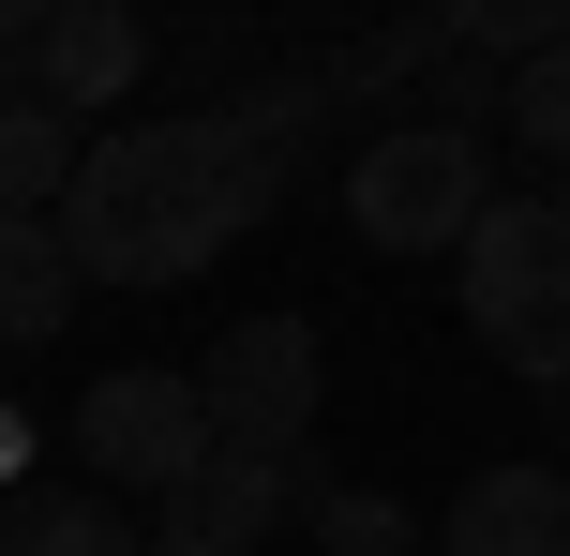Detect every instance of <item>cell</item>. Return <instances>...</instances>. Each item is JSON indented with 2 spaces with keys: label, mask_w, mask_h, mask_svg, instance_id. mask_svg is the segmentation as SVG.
I'll use <instances>...</instances> for the list:
<instances>
[{
  "label": "cell",
  "mask_w": 570,
  "mask_h": 556,
  "mask_svg": "<svg viewBox=\"0 0 570 556\" xmlns=\"http://www.w3.org/2000/svg\"><path fill=\"white\" fill-rule=\"evenodd\" d=\"M331 120V76H271V90H226L196 120H120V136L76 150V196H60V241H76L90 286H196L210 256L285 211V166L301 136Z\"/></svg>",
  "instance_id": "1"
},
{
  "label": "cell",
  "mask_w": 570,
  "mask_h": 556,
  "mask_svg": "<svg viewBox=\"0 0 570 556\" xmlns=\"http://www.w3.org/2000/svg\"><path fill=\"white\" fill-rule=\"evenodd\" d=\"M451 286H465V331L525 391H570V211L556 196H481V226L451 241Z\"/></svg>",
  "instance_id": "2"
},
{
  "label": "cell",
  "mask_w": 570,
  "mask_h": 556,
  "mask_svg": "<svg viewBox=\"0 0 570 556\" xmlns=\"http://www.w3.org/2000/svg\"><path fill=\"white\" fill-rule=\"evenodd\" d=\"M481 196H495L481 120L405 106V120H375L361 166H345V241H375V256H451V241L481 226Z\"/></svg>",
  "instance_id": "3"
},
{
  "label": "cell",
  "mask_w": 570,
  "mask_h": 556,
  "mask_svg": "<svg viewBox=\"0 0 570 556\" xmlns=\"http://www.w3.org/2000/svg\"><path fill=\"white\" fill-rule=\"evenodd\" d=\"M196 451H210V391H196V361H120V377L76 391V467L120 481V497H166Z\"/></svg>",
  "instance_id": "4"
},
{
  "label": "cell",
  "mask_w": 570,
  "mask_h": 556,
  "mask_svg": "<svg viewBox=\"0 0 570 556\" xmlns=\"http://www.w3.org/2000/svg\"><path fill=\"white\" fill-rule=\"evenodd\" d=\"M196 391H210V437H240V451H301L315 407H331V347H315V316H240V331H210Z\"/></svg>",
  "instance_id": "5"
},
{
  "label": "cell",
  "mask_w": 570,
  "mask_h": 556,
  "mask_svg": "<svg viewBox=\"0 0 570 556\" xmlns=\"http://www.w3.org/2000/svg\"><path fill=\"white\" fill-rule=\"evenodd\" d=\"M301 451H240V437H210L196 467L150 497V542H180V556H256L271 527H301Z\"/></svg>",
  "instance_id": "6"
},
{
  "label": "cell",
  "mask_w": 570,
  "mask_h": 556,
  "mask_svg": "<svg viewBox=\"0 0 570 556\" xmlns=\"http://www.w3.org/2000/svg\"><path fill=\"white\" fill-rule=\"evenodd\" d=\"M136 76H150V16H136V0H60V16L30 30V90L76 106V120H106Z\"/></svg>",
  "instance_id": "7"
},
{
  "label": "cell",
  "mask_w": 570,
  "mask_h": 556,
  "mask_svg": "<svg viewBox=\"0 0 570 556\" xmlns=\"http://www.w3.org/2000/svg\"><path fill=\"white\" fill-rule=\"evenodd\" d=\"M451 556H570V467H481L451 481Z\"/></svg>",
  "instance_id": "8"
},
{
  "label": "cell",
  "mask_w": 570,
  "mask_h": 556,
  "mask_svg": "<svg viewBox=\"0 0 570 556\" xmlns=\"http://www.w3.org/2000/svg\"><path fill=\"white\" fill-rule=\"evenodd\" d=\"M76 241H60V211H0V347H60L76 331Z\"/></svg>",
  "instance_id": "9"
},
{
  "label": "cell",
  "mask_w": 570,
  "mask_h": 556,
  "mask_svg": "<svg viewBox=\"0 0 570 556\" xmlns=\"http://www.w3.org/2000/svg\"><path fill=\"white\" fill-rule=\"evenodd\" d=\"M0 527H16V556H150V527L136 511H120V481H16V511H0Z\"/></svg>",
  "instance_id": "10"
},
{
  "label": "cell",
  "mask_w": 570,
  "mask_h": 556,
  "mask_svg": "<svg viewBox=\"0 0 570 556\" xmlns=\"http://www.w3.org/2000/svg\"><path fill=\"white\" fill-rule=\"evenodd\" d=\"M76 106H46V90H0V211H60L76 196Z\"/></svg>",
  "instance_id": "11"
},
{
  "label": "cell",
  "mask_w": 570,
  "mask_h": 556,
  "mask_svg": "<svg viewBox=\"0 0 570 556\" xmlns=\"http://www.w3.org/2000/svg\"><path fill=\"white\" fill-rule=\"evenodd\" d=\"M301 527H315V556H421L435 527L405 497H375V481H301Z\"/></svg>",
  "instance_id": "12"
},
{
  "label": "cell",
  "mask_w": 570,
  "mask_h": 556,
  "mask_svg": "<svg viewBox=\"0 0 570 556\" xmlns=\"http://www.w3.org/2000/svg\"><path fill=\"white\" fill-rule=\"evenodd\" d=\"M511 136L541 150V166H570V46H525L511 60Z\"/></svg>",
  "instance_id": "13"
},
{
  "label": "cell",
  "mask_w": 570,
  "mask_h": 556,
  "mask_svg": "<svg viewBox=\"0 0 570 556\" xmlns=\"http://www.w3.org/2000/svg\"><path fill=\"white\" fill-rule=\"evenodd\" d=\"M435 16H451V46H495V60L570 46V0H435Z\"/></svg>",
  "instance_id": "14"
},
{
  "label": "cell",
  "mask_w": 570,
  "mask_h": 556,
  "mask_svg": "<svg viewBox=\"0 0 570 556\" xmlns=\"http://www.w3.org/2000/svg\"><path fill=\"white\" fill-rule=\"evenodd\" d=\"M0 481H30V407H0Z\"/></svg>",
  "instance_id": "15"
},
{
  "label": "cell",
  "mask_w": 570,
  "mask_h": 556,
  "mask_svg": "<svg viewBox=\"0 0 570 556\" xmlns=\"http://www.w3.org/2000/svg\"><path fill=\"white\" fill-rule=\"evenodd\" d=\"M60 16V0H0V46H30V30H46Z\"/></svg>",
  "instance_id": "16"
},
{
  "label": "cell",
  "mask_w": 570,
  "mask_h": 556,
  "mask_svg": "<svg viewBox=\"0 0 570 556\" xmlns=\"http://www.w3.org/2000/svg\"><path fill=\"white\" fill-rule=\"evenodd\" d=\"M556 211H570V166H556Z\"/></svg>",
  "instance_id": "17"
},
{
  "label": "cell",
  "mask_w": 570,
  "mask_h": 556,
  "mask_svg": "<svg viewBox=\"0 0 570 556\" xmlns=\"http://www.w3.org/2000/svg\"><path fill=\"white\" fill-rule=\"evenodd\" d=\"M0 556H16V527H0Z\"/></svg>",
  "instance_id": "18"
},
{
  "label": "cell",
  "mask_w": 570,
  "mask_h": 556,
  "mask_svg": "<svg viewBox=\"0 0 570 556\" xmlns=\"http://www.w3.org/2000/svg\"><path fill=\"white\" fill-rule=\"evenodd\" d=\"M150 556H180V542H150Z\"/></svg>",
  "instance_id": "19"
}]
</instances>
